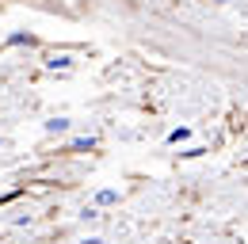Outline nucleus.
I'll return each instance as SVG.
<instances>
[{
    "label": "nucleus",
    "mask_w": 248,
    "mask_h": 244,
    "mask_svg": "<svg viewBox=\"0 0 248 244\" xmlns=\"http://www.w3.org/2000/svg\"><path fill=\"white\" fill-rule=\"evenodd\" d=\"M46 65H50V69L58 73V69H69V65H73V58H69V54H54V58L46 61Z\"/></svg>",
    "instance_id": "1"
},
{
    "label": "nucleus",
    "mask_w": 248,
    "mask_h": 244,
    "mask_svg": "<svg viewBox=\"0 0 248 244\" xmlns=\"http://www.w3.org/2000/svg\"><path fill=\"white\" fill-rule=\"evenodd\" d=\"M69 130V119H50L46 122V134H65Z\"/></svg>",
    "instance_id": "2"
},
{
    "label": "nucleus",
    "mask_w": 248,
    "mask_h": 244,
    "mask_svg": "<svg viewBox=\"0 0 248 244\" xmlns=\"http://www.w3.org/2000/svg\"><path fill=\"white\" fill-rule=\"evenodd\" d=\"M187 137H191V130H187V126H180V130H172V134H168V141H172V145H180V141H187Z\"/></svg>",
    "instance_id": "3"
},
{
    "label": "nucleus",
    "mask_w": 248,
    "mask_h": 244,
    "mask_svg": "<svg viewBox=\"0 0 248 244\" xmlns=\"http://www.w3.org/2000/svg\"><path fill=\"white\" fill-rule=\"evenodd\" d=\"M115 198H119V195H115V191H99V195H95V206H111V202H115Z\"/></svg>",
    "instance_id": "4"
},
{
    "label": "nucleus",
    "mask_w": 248,
    "mask_h": 244,
    "mask_svg": "<svg viewBox=\"0 0 248 244\" xmlns=\"http://www.w3.org/2000/svg\"><path fill=\"white\" fill-rule=\"evenodd\" d=\"M92 145H95L92 137H73V149H77V152H84V149H92Z\"/></svg>",
    "instance_id": "5"
},
{
    "label": "nucleus",
    "mask_w": 248,
    "mask_h": 244,
    "mask_svg": "<svg viewBox=\"0 0 248 244\" xmlns=\"http://www.w3.org/2000/svg\"><path fill=\"white\" fill-rule=\"evenodd\" d=\"M80 244H103V241H99V237H88V241H80Z\"/></svg>",
    "instance_id": "6"
},
{
    "label": "nucleus",
    "mask_w": 248,
    "mask_h": 244,
    "mask_svg": "<svg viewBox=\"0 0 248 244\" xmlns=\"http://www.w3.org/2000/svg\"><path fill=\"white\" fill-rule=\"evenodd\" d=\"M217 4H229V0H217Z\"/></svg>",
    "instance_id": "7"
}]
</instances>
